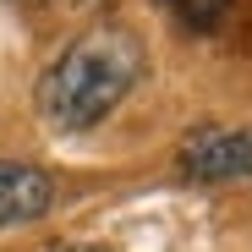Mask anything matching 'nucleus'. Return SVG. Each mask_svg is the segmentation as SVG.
<instances>
[{
  "mask_svg": "<svg viewBox=\"0 0 252 252\" xmlns=\"http://www.w3.org/2000/svg\"><path fill=\"white\" fill-rule=\"evenodd\" d=\"M143 77V38L132 28L99 22L77 33L38 77V115L55 132H88L99 126Z\"/></svg>",
  "mask_w": 252,
  "mask_h": 252,
  "instance_id": "1",
  "label": "nucleus"
},
{
  "mask_svg": "<svg viewBox=\"0 0 252 252\" xmlns=\"http://www.w3.org/2000/svg\"><path fill=\"white\" fill-rule=\"evenodd\" d=\"M176 159L192 181H252V126H197Z\"/></svg>",
  "mask_w": 252,
  "mask_h": 252,
  "instance_id": "2",
  "label": "nucleus"
},
{
  "mask_svg": "<svg viewBox=\"0 0 252 252\" xmlns=\"http://www.w3.org/2000/svg\"><path fill=\"white\" fill-rule=\"evenodd\" d=\"M55 203V181L33 164L0 159V225H28L38 214H50Z\"/></svg>",
  "mask_w": 252,
  "mask_h": 252,
  "instance_id": "3",
  "label": "nucleus"
},
{
  "mask_svg": "<svg viewBox=\"0 0 252 252\" xmlns=\"http://www.w3.org/2000/svg\"><path fill=\"white\" fill-rule=\"evenodd\" d=\"M164 11H170L187 33H220L230 22V6L236 0H159Z\"/></svg>",
  "mask_w": 252,
  "mask_h": 252,
  "instance_id": "4",
  "label": "nucleus"
},
{
  "mask_svg": "<svg viewBox=\"0 0 252 252\" xmlns=\"http://www.w3.org/2000/svg\"><path fill=\"white\" fill-rule=\"evenodd\" d=\"M61 252H110V247H88V241H66Z\"/></svg>",
  "mask_w": 252,
  "mask_h": 252,
  "instance_id": "5",
  "label": "nucleus"
},
{
  "mask_svg": "<svg viewBox=\"0 0 252 252\" xmlns=\"http://www.w3.org/2000/svg\"><path fill=\"white\" fill-rule=\"evenodd\" d=\"M241 44H247V50H252V22H247V33H241Z\"/></svg>",
  "mask_w": 252,
  "mask_h": 252,
  "instance_id": "6",
  "label": "nucleus"
}]
</instances>
